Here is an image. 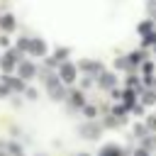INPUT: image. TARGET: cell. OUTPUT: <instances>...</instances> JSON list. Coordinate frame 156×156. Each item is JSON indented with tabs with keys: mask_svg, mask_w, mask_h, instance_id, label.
<instances>
[{
	"mask_svg": "<svg viewBox=\"0 0 156 156\" xmlns=\"http://www.w3.org/2000/svg\"><path fill=\"white\" fill-rule=\"evenodd\" d=\"M76 76H78V66H73V63H68V61H63V63L58 66V78H61V83H73Z\"/></svg>",
	"mask_w": 156,
	"mask_h": 156,
	"instance_id": "6da1fadb",
	"label": "cell"
},
{
	"mask_svg": "<svg viewBox=\"0 0 156 156\" xmlns=\"http://www.w3.org/2000/svg\"><path fill=\"white\" fill-rule=\"evenodd\" d=\"M17 76H20L22 80H29V78L37 76V66H34L32 61H24V58H22V61L17 63Z\"/></svg>",
	"mask_w": 156,
	"mask_h": 156,
	"instance_id": "7a4b0ae2",
	"label": "cell"
},
{
	"mask_svg": "<svg viewBox=\"0 0 156 156\" xmlns=\"http://www.w3.org/2000/svg\"><path fill=\"white\" fill-rule=\"evenodd\" d=\"M29 56H46V41L44 39H29Z\"/></svg>",
	"mask_w": 156,
	"mask_h": 156,
	"instance_id": "3957f363",
	"label": "cell"
},
{
	"mask_svg": "<svg viewBox=\"0 0 156 156\" xmlns=\"http://www.w3.org/2000/svg\"><path fill=\"white\" fill-rule=\"evenodd\" d=\"M2 83H5L10 90H15V93H22V90H24V80H22L20 76H10V73H5V76H2Z\"/></svg>",
	"mask_w": 156,
	"mask_h": 156,
	"instance_id": "277c9868",
	"label": "cell"
},
{
	"mask_svg": "<svg viewBox=\"0 0 156 156\" xmlns=\"http://www.w3.org/2000/svg\"><path fill=\"white\" fill-rule=\"evenodd\" d=\"M78 68H83L85 73H100V71H102V66H100L98 61H88V58H85V61H80V63H78Z\"/></svg>",
	"mask_w": 156,
	"mask_h": 156,
	"instance_id": "5b68a950",
	"label": "cell"
},
{
	"mask_svg": "<svg viewBox=\"0 0 156 156\" xmlns=\"http://www.w3.org/2000/svg\"><path fill=\"white\" fill-rule=\"evenodd\" d=\"M0 27H2L5 32H12V29L17 27V22H15V15H2V17H0Z\"/></svg>",
	"mask_w": 156,
	"mask_h": 156,
	"instance_id": "8992f818",
	"label": "cell"
},
{
	"mask_svg": "<svg viewBox=\"0 0 156 156\" xmlns=\"http://www.w3.org/2000/svg\"><path fill=\"white\" fill-rule=\"evenodd\" d=\"M49 95H51L54 100H63V98H66V88H63V83H58V85L49 88Z\"/></svg>",
	"mask_w": 156,
	"mask_h": 156,
	"instance_id": "52a82bcc",
	"label": "cell"
},
{
	"mask_svg": "<svg viewBox=\"0 0 156 156\" xmlns=\"http://www.w3.org/2000/svg\"><path fill=\"white\" fill-rule=\"evenodd\" d=\"M68 98H71V105H73V107H83V105H85V100H83V93H80V90H73Z\"/></svg>",
	"mask_w": 156,
	"mask_h": 156,
	"instance_id": "ba28073f",
	"label": "cell"
},
{
	"mask_svg": "<svg viewBox=\"0 0 156 156\" xmlns=\"http://www.w3.org/2000/svg\"><path fill=\"white\" fill-rule=\"evenodd\" d=\"M80 134H83V136H88V139H95V136L100 134V129H98L95 124H85V127L80 129Z\"/></svg>",
	"mask_w": 156,
	"mask_h": 156,
	"instance_id": "9c48e42d",
	"label": "cell"
},
{
	"mask_svg": "<svg viewBox=\"0 0 156 156\" xmlns=\"http://www.w3.org/2000/svg\"><path fill=\"white\" fill-rule=\"evenodd\" d=\"M100 85L102 88H112L115 85V76L112 73H100Z\"/></svg>",
	"mask_w": 156,
	"mask_h": 156,
	"instance_id": "30bf717a",
	"label": "cell"
},
{
	"mask_svg": "<svg viewBox=\"0 0 156 156\" xmlns=\"http://www.w3.org/2000/svg\"><path fill=\"white\" fill-rule=\"evenodd\" d=\"M151 29H154V20H146V22H141V24H139V34H144V37H146Z\"/></svg>",
	"mask_w": 156,
	"mask_h": 156,
	"instance_id": "8fae6325",
	"label": "cell"
},
{
	"mask_svg": "<svg viewBox=\"0 0 156 156\" xmlns=\"http://www.w3.org/2000/svg\"><path fill=\"white\" fill-rule=\"evenodd\" d=\"M15 49H20L22 54H24V51H29V37H20V39H17V46H15Z\"/></svg>",
	"mask_w": 156,
	"mask_h": 156,
	"instance_id": "7c38bea8",
	"label": "cell"
},
{
	"mask_svg": "<svg viewBox=\"0 0 156 156\" xmlns=\"http://www.w3.org/2000/svg\"><path fill=\"white\" fill-rule=\"evenodd\" d=\"M68 54H71V51H68V49H63V46H61V49H56V54H54V58H56V61H58V63H63V61H66V56H68Z\"/></svg>",
	"mask_w": 156,
	"mask_h": 156,
	"instance_id": "4fadbf2b",
	"label": "cell"
},
{
	"mask_svg": "<svg viewBox=\"0 0 156 156\" xmlns=\"http://www.w3.org/2000/svg\"><path fill=\"white\" fill-rule=\"evenodd\" d=\"M7 151H10L12 156H20V154H22V149H20L17 141H10V144H7Z\"/></svg>",
	"mask_w": 156,
	"mask_h": 156,
	"instance_id": "5bb4252c",
	"label": "cell"
},
{
	"mask_svg": "<svg viewBox=\"0 0 156 156\" xmlns=\"http://www.w3.org/2000/svg\"><path fill=\"white\" fill-rule=\"evenodd\" d=\"M83 115H85V117H95V115H98V110H95L93 105H83Z\"/></svg>",
	"mask_w": 156,
	"mask_h": 156,
	"instance_id": "9a60e30c",
	"label": "cell"
},
{
	"mask_svg": "<svg viewBox=\"0 0 156 156\" xmlns=\"http://www.w3.org/2000/svg\"><path fill=\"white\" fill-rule=\"evenodd\" d=\"M10 93H12V90H10V88H7V85H5L2 80H0V98H7Z\"/></svg>",
	"mask_w": 156,
	"mask_h": 156,
	"instance_id": "2e32d148",
	"label": "cell"
},
{
	"mask_svg": "<svg viewBox=\"0 0 156 156\" xmlns=\"http://www.w3.org/2000/svg\"><path fill=\"white\" fill-rule=\"evenodd\" d=\"M24 95H27L29 100H37V90H34V88H27V90H24Z\"/></svg>",
	"mask_w": 156,
	"mask_h": 156,
	"instance_id": "e0dca14e",
	"label": "cell"
},
{
	"mask_svg": "<svg viewBox=\"0 0 156 156\" xmlns=\"http://www.w3.org/2000/svg\"><path fill=\"white\" fill-rule=\"evenodd\" d=\"M115 66H117V68H127V66H129V63H127V61H124V58H119V61H115Z\"/></svg>",
	"mask_w": 156,
	"mask_h": 156,
	"instance_id": "ac0fdd59",
	"label": "cell"
},
{
	"mask_svg": "<svg viewBox=\"0 0 156 156\" xmlns=\"http://www.w3.org/2000/svg\"><path fill=\"white\" fill-rule=\"evenodd\" d=\"M0 46H10V39L7 37H0Z\"/></svg>",
	"mask_w": 156,
	"mask_h": 156,
	"instance_id": "d6986e66",
	"label": "cell"
},
{
	"mask_svg": "<svg viewBox=\"0 0 156 156\" xmlns=\"http://www.w3.org/2000/svg\"><path fill=\"white\" fill-rule=\"evenodd\" d=\"M149 129H156V117H151V119H149Z\"/></svg>",
	"mask_w": 156,
	"mask_h": 156,
	"instance_id": "ffe728a7",
	"label": "cell"
},
{
	"mask_svg": "<svg viewBox=\"0 0 156 156\" xmlns=\"http://www.w3.org/2000/svg\"><path fill=\"white\" fill-rule=\"evenodd\" d=\"M136 156H146V151H136Z\"/></svg>",
	"mask_w": 156,
	"mask_h": 156,
	"instance_id": "44dd1931",
	"label": "cell"
},
{
	"mask_svg": "<svg viewBox=\"0 0 156 156\" xmlns=\"http://www.w3.org/2000/svg\"><path fill=\"white\" fill-rule=\"evenodd\" d=\"M78 156H88V154H78Z\"/></svg>",
	"mask_w": 156,
	"mask_h": 156,
	"instance_id": "7402d4cb",
	"label": "cell"
},
{
	"mask_svg": "<svg viewBox=\"0 0 156 156\" xmlns=\"http://www.w3.org/2000/svg\"><path fill=\"white\" fill-rule=\"evenodd\" d=\"M20 156H22V154H20Z\"/></svg>",
	"mask_w": 156,
	"mask_h": 156,
	"instance_id": "603a6c76",
	"label": "cell"
}]
</instances>
